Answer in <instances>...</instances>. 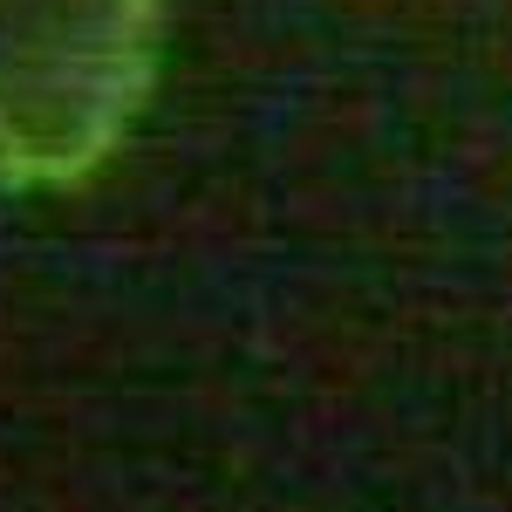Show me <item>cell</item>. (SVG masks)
I'll use <instances>...</instances> for the list:
<instances>
[{
	"mask_svg": "<svg viewBox=\"0 0 512 512\" xmlns=\"http://www.w3.org/2000/svg\"><path fill=\"white\" fill-rule=\"evenodd\" d=\"M158 76V0H0V192L82 185Z\"/></svg>",
	"mask_w": 512,
	"mask_h": 512,
	"instance_id": "6da1fadb",
	"label": "cell"
}]
</instances>
